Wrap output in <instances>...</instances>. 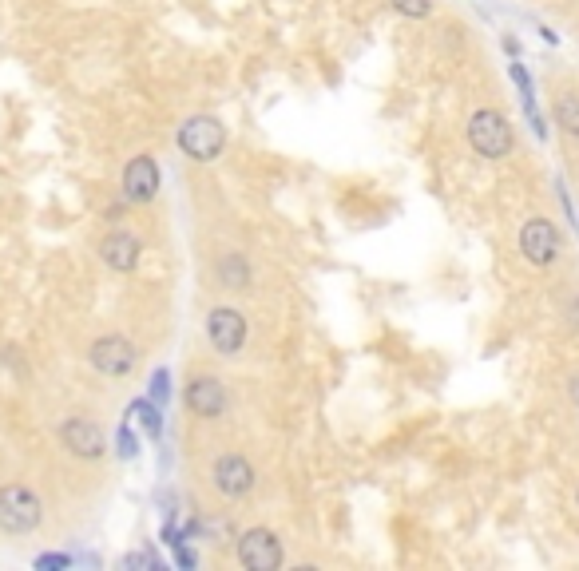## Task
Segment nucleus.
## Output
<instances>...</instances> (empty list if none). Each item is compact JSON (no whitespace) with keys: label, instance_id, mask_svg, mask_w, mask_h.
<instances>
[{"label":"nucleus","instance_id":"2eb2a0df","mask_svg":"<svg viewBox=\"0 0 579 571\" xmlns=\"http://www.w3.org/2000/svg\"><path fill=\"white\" fill-rule=\"evenodd\" d=\"M393 8H397L401 16L421 20V16H429V12H433V0H393Z\"/></svg>","mask_w":579,"mask_h":571},{"label":"nucleus","instance_id":"f8f14e48","mask_svg":"<svg viewBox=\"0 0 579 571\" xmlns=\"http://www.w3.org/2000/svg\"><path fill=\"white\" fill-rule=\"evenodd\" d=\"M100 258H104L112 270L127 274V270H135V262H139V242H135L131 234L116 230V234H108V238L100 242Z\"/></svg>","mask_w":579,"mask_h":571},{"label":"nucleus","instance_id":"f257e3e1","mask_svg":"<svg viewBox=\"0 0 579 571\" xmlns=\"http://www.w3.org/2000/svg\"><path fill=\"white\" fill-rule=\"evenodd\" d=\"M179 147L199 159V163H211L223 155L227 147V127L215 119V115H191L183 127H179Z\"/></svg>","mask_w":579,"mask_h":571},{"label":"nucleus","instance_id":"9d476101","mask_svg":"<svg viewBox=\"0 0 579 571\" xmlns=\"http://www.w3.org/2000/svg\"><path fill=\"white\" fill-rule=\"evenodd\" d=\"M187 405H191V413L211 421V417H219L227 409V389L219 385V377H195L187 385Z\"/></svg>","mask_w":579,"mask_h":571},{"label":"nucleus","instance_id":"6e6552de","mask_svg":"<svg viewBox=\"0 0 579 571\" xmlns=\"http://www.w3.org/2000/svg\"><path fill=\"white\" fill-rule=\"evenodd\" d=\"M92 365L100 369V373H108V377H123V373H131L135 369V345L127 342V338H100V342L92 345Z\"/></svg>","mask_w":579,"mask_h":571},{"label":"nucleus","instance_id":"9b49d317","mask_svg":"<svg viewBox=\"0 0 579 571\" xmlns=\"http://www.w3.org/2000/svg\"><path fill=\"white\" fill-rule=\"evenodd\" d=\"M215 488L223 496H246L254 488V468L242 457H219L215 460Z\"/></svg>","mask_w":579,"mask_h":571},{"label":"nucleus","instance_id":"f3484780","mask_svg":"<svg viewBox=\"0 0 579 571\" xmlns=\"http://www.w3.org/2000/svg\"><path fill=\"white\" fill-rule=\"evenodd\" d=\"M151 397H155V401H167V373H155V377H151Z\"/></svg>","mask_w":579,"mask_h":571},{"label":"nucleus","instance_id":"0eeeda50","mask_svg":"<svg viewBox=\"0 0 579 571\" xmlns=\"http://www.w3.org/2000/svg\"><path fill=\"white\" fill-rule=\"evenodd\" d=\"M123 195L131 203H151L159 195V163L151 155H135L123 171Z\"/></svg>","mask_w":579,"mask_h":571},{"label":"nucleus","instance_id":"39448f33","mask_svg":"<svg viewBox=\"0 0 579 571\" xmlns=\"http://www.w3.org/2000/svg\"><path fill=\"white\" fill-rule=\"evenodd\" d=\"M520 250H524V258L532 266H552L556 254H560V230L552 227L548 219H532L520 230Z\"/></svg>","mask_w":579,"mask_h":571},{"label":"nucleus","instance_id":"7ed1b4c3","mask_svg":"<svg viewBox=\"0 0 579 571\" xmlns=\"http://www.w3.org/2000/svg\"><path fill=\"white\" fill-rule=\"evenodd\" d=\"M36 524H40V500L20 484H4L0 488V528L12 536H24Z\"/></svg>","mask_w":579,"mask_h":571},{"label":"nucleus","instance_id":"f03ea898","mask_svg":"<svg viewBox=\"0 0 579 571\" xmlns=\"http://www.w3.org/2000/svg\"><path fill=\"white\" fill-rule=\"evenodd\" d=\"M468 143L484 155V159H504L512 151V127L508 119L492 108H480V112L468 119Z\"/></svg>","mask_w":579,"mask_h":571},{"label":"nucleus","instance_id":"423d86ee","mask_svg":"<svg viewBox=\"0 0 579 571\" xmlns=\"http://www.w3.org/2000/svg\"><path fill=\"white\" fill-rule=\"evenodd\" d=\"M60 441H64L68 453H76V457L84 460H96L104 453V429H100L96 421H88V417L64 421V425H60Z\"/></svg>","mask_w":579,"mask_h":571},{"label":"nucleus","instance_id":"dca6fc26","mask_svg":"<svg viewBox=\"0 0 579 571\" xmlns=\"http://www.w3.org/2000/svg\"><path fill=\"white\" fill-rule=\"evenodd\" d=\"M135 413H139V417H143V425H147V429H151V433H159V417H155V409H151V405H147V401H143V405H135Z\"/></svg>","mask_w":579,"mask_h":571},{"label":"nucleus","instance_id":"4468645a","mask_svg":"<svg viewBox=\"0 0 579 571\" xmlns=\"http://www.w3.org/2000/svg\"><path fill=\"white\" fill-rule=\"evenodd\" d=\"M556 123L568 135H579V92H568V96L556 100Z\"/></svg>","mask_w":579,"mask_h":571},{"label":"nucleus","instance_id":"ddd939ff","mask_svg":"<svg viewBox=\"0 0 579 571\" xmlns=\"http://www.w3.org/2000/svg\"><path fill=\"white\" fill-rule=\"evenodd\" d=\"M219 274H223V282H227L231 290H246V286H250V270H246L242 254H227V258L219 262Z\"/></svg>","mask_w":579,"mask_h":571},{"label":"nucleus","instance_id":"a211bd4d","mask_svg":"<svg viewBox=\"0 0 579 571\" xmlns=\"http://www.w3.org/2000/svg\"><path fill=\"white\" fill-rule=\"evenodd\" d=\"M572 397H576V401H579V377H576V381H572Z\"/></svg>","mask_w":579,"mask_h":571},{"label":"nucleus","instance_id":"20e7f679","mask_svg":"<svg viewBox=\"0 0 579 571\" xmlns=\"http://www.w3.org/2000/svg\"><path fill=\"white\" fill-rule=\"evenodd\" d=\"M238 560H242V568L250 571H274L282 568V544L274 540V532L250 528V532L238 540Z\"/></svg>","mask_w":579,"mask_h":571},{"label":"nucleus","instance_id":"1a4fd4ad","mask_svg":"<svg viewBox=\"0 0 579 571\" xmlns=\"http://www.w3.org/2000/svg\"><path fill=\"white\" fill-rule=\"evenodd\" d=\"M207 334H211V345H215L219 353H238L242 342H246V322H242L238 310L219 306V310L211 314V322H207Z\"/></svg>","mask_w":579,"mask_h":571}]
</instances>
